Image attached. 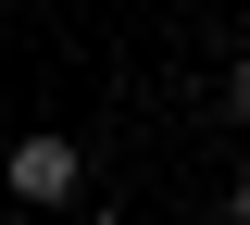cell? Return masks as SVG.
<instances>
[{
	"label": "cell",
	"mask_w": 250,
	"mask_h": 225,
	"mask_svg": "<svg viewBox=\"0 0 250 225\" xmlns=\"http://www.w3.org/2000/svg\"><path fill=\"white\" fill-rule=\"evenodd\" d=\"M0 188L25 200V213H62V200L88 188V138H13L0 150Z\"/></svg>",
	"instance_id": "obj_1"
},
{
	"label": "cell",
	"mask_w": 250,
	"mask_h": 225,
	"mask_svg": "<svg viewBox=\"0 0 250 225\" xmlns=\"http://www.w3.org/2000/svg\"><path fill=\"white\" fill-rule=\"evenodd\" d=\"M225 125L250 138V50H238V63H225Z\"/></svg>",
	"instance_id": "obj_2"
},
{
	"label": "cell",
	"mask_w": 250,
	"mask_h": 225,
	"mask_svg": "<svg viewBox=\"0 0 250 225\" xmlns=\"http://www.w3.org/2000/svg\"><path fill=\"white\" fill-rule=\"evenodd\" d=\"M225 225H250V175H225Z\"/></svg>",
	"instance_id": "obj_3"
},
{
	"label": "cell",
	"mask_w": 250,
	"mask_h": 225,
	"mask_svg": "<svg viewBox=\"0 0 250 225\" xmlns=\"http://www.w3.org/2000/svg\"><path fill=\"white\" fill-rule=\"evenodd\" d=\"M75 225H125V213H75Z\"/></svg>",
	"instance_id": "obj_4"
}]
</instances>
